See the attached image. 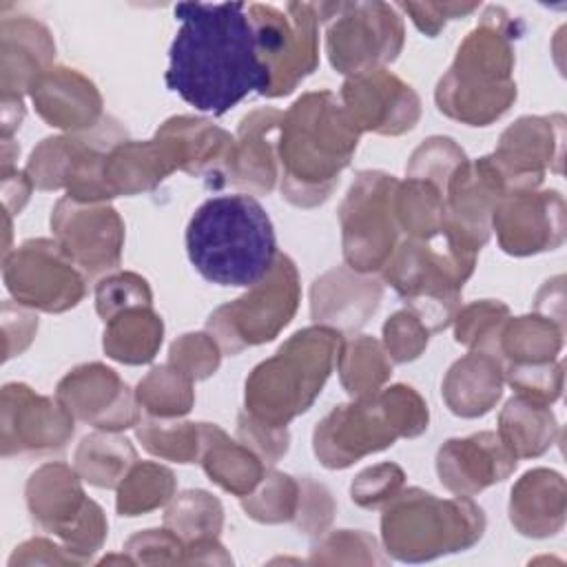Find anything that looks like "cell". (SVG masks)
I'll return each mask as SVG.
<instances>
[{
  "label": "cell",
  "instance_id": "cell-50",
  "mask_svg": "<svg viewBox=\"0 0 567 567\" xmlns=\"http://www.w3.org/2000/svg\"><path fill=\"white\" fill-rule=\"evenodd\" d=\"M379 399L401 439H414L427 430V421H430L427 403L412 385H405V383L390 385L379 392Z\"/></svg>",
  "mask_w": 567,
  "mask_h": 567
},
{
  "label": "cell",
  "instance_id": "cell-10",
  "mask_svg": "<svg viewBox=\"0 0 567 567\" xmlns=\"http://www.w3.org/2000/svg\"><path fill=\"white\" fill-rule=\"evenodd\" d=\"M75 467L44 463L27 481V507L33 523L55 534L75 556L89 563L106 540L109 523L102 507L91 501Z\"/></svg>",
  "mask_w": 567,
  "mask_h": 567
},
{
  "label": "cell",
  "instance_id": "cell-17",
  "mask_svg": "<svg viewBox=\"0 0 567 567\" xmlns=\"http://www.w3.org/2000/svg\"><path fill=\"white\" fill-rule=\"evenodd\" d=\"M498 246L514 257L538 255L563 246L567 206L558 190H514L498 199L492 213Z\"/></svg>",
  "mask_w": 567,
  "mask_h": 567
},
{
  "label": "cell",
  "instance_id": "cell-57",
  "mask_svg": "<svg viewBox=\"0 0 567 567\" xmlns=\"http://www.w3.org/2000/svg\"><path fill=\"white\" fill-rule=\"evenodd\" d=\"M31 188H33V184H31L27 171L2 173V199H4V208L9 215L22 210V206L29 202Z\"/></svg>",
  "mask_w": 567,
  "mask_h": 567
},
{
  "label": "cell",
  "instance_id": "cell-51",
  "mask_svg": "<svg viewBox=\"0 0 567 567\" xmlns=\"http://www.w3.org/2000/svg\"><path fill=\"white\" fill-rule=\"evenodd\" d=\"M427 341H430V330L408 308L394 312L383 323V348L388 357L396 363H408L419 359L421 352L427 348Z\"/></svg>",
  "mask_w": 567,
  "mask_h": 567
},
{
  "label": "cell",
  "instance_id": "cell-52",
  "mask_svg": "<svg viewBox=\"0 0 567 567\" xmlns=\"http://www.w3.org/2000/svg\"><path fill=\"white\" fill-rule=\"evenodd\" d=\"M334 498L330 489L310 476L299 478V505L295 514V525L306 536H323L334 516Z\"/></svg>",
  "mask_w": 567,
  "mask_h": 567
},
{
  "label": "cell",
  "instance_id": "cell-19",
  "mask_svg": "<svg viewBox=\"0 0 567 567\" xmlns=\"http://www.w3.org/2000/svg\"><path fill=\"white\" fill-rule=\"evenodd\" d=\"M55 399L73 419L104 432H122L140 423L135 392L104 363H82L69 370L55 388Z\"/></svg>",
  "mask_w": 567,
  "mask_h": 567
},
{
  "label": "cell",
  "instance_id": "cell-44",
  "mask_svg": "<svg viewBox=\"0 0 567 567\" xmlns=\"http://www.w3.org/2000/svg\"><path fill=\"white\" fill-rule=\"evenodd\" d=\"M465 159H467L465 151L452 137L434 135L414 148L405 166V175L412 179L430 182L445 197V186L450 177L456 173V168Z\"/></svg>",
  "mask_w": 567,
  "mask_h": 567
},
{
  "label": "cell",
  "instance_id": "cell-38",
  "mask_svg": "<svg viewBox=\"0 0 567 567\" xmlns=\"http://www.w3.org/2000/svg\"><path fill=\"white\" fill-rule=\"evenodd\" d=\"M221 525V503L204 489H186L173 496L164 514V527H168L184 545L204 538H217Z\"/></svg>",
  "mask_w": 567,
  "mask_h": 567
},
{
  "label": "cell",
  "instance_id": "cell-42",
  "mask_svg": "<svg viewBox=\"0 0 567 567\" xmlns=\"http://www.w3.org/2000/svg\"><path fill=\"white\" fill-rule=\"evenodd\" d=\"M80 146H82V133H66V135L42 140L33 148L24 168L33 188H40V190L64 188Z\"/></svg>",
  "mask_w": 567,
  "mask_h": 567
},
{
  "label": "cell",
  "instance_id": "cell-25",
  "mask_svg": "<svg viewBox=\"0 0 567 567\" xmlns=\"http://www.w3.org/2000/svg\"><path fill=\"white\" fill-rule=\"evenodd\" d=\"M281 117L284 113L277 109H257L239 122L228 184L248 190V195H268L275 188L279 157L270 135L281 126Z\"/></svg>",
  "mask_w": 567,
  "mask_h": 567
},
{
  "label": "cell",
  "instance_id": "cell-12",
  "mask_svg": "<svg viewBox=\"0 0 567 567\" xmlns=\"http://www.w3.org/2000/svg\"><path fill=\"white\" fill-rule=\"evenodd\" d=\"M399 179L383 171H361L339 206L346 266L370 275L381 270L399 246L394 190Z\"/></svg>",
  "mask_w": 567,
  "mask_h": 567
},
{
  "label": "cell",
  "instance_id": "cell-59",
  "mask_svg": "<svg viewBox=\"0 0 567 567\" xmlns=\"http://www.w3.org/2000/svg\"><path fill=\"white\" fill-rule=\"evenodd\" d=\"M22 120H24L22 97H2V140H9V135L20 128Z\"/></svg>",
  "mask_w": 567,
  "mask_h": 567
},
{
  "label": "cell",
  "instance_id": "cell-16",
  "mask_svg": "<svg viewBox=\"0 0 567 567\" xmlns=\"http://www.w3.org/2000/svg\"><path fill=\"white\" fill-rule=\"evenodd\" d=\"M489 157L509 193L538 188L547 171L563 173L565 117L560 113L518 117L503 131Z\"/></svg>",
  "mask_w": 567,
  "mask_h": 567
},
{
  "label": "cell",
  "instance_id": "cell-26",
  "mask_svg": "<svg viewBox=\"0 0 567 567\" xmlns=\"http://www.w3.org/2000/svg\"><path fill=\"white\" fill-rule=\"evenodd\" d=\"M567 485L563 474L536 467L525 472L509 494V520L527 538L556 536L565 525Z\"/></svg>",
  "mask_w": 567,
  "mask_h": 567
},
{
  "label": "cell",
  "instance_id": "cell-37",
  "mask_svg": "<svg viewBox=\"0 0 567 567\" xmlns=\"http://www.w3.org/2000/svg\"><path fill=\"white\" fill-rule=\"evenodd\" d=\"M175 474L166 465L137 461L117 485V514L140 516L153 512L175 496Z\"/></svg>",
  "mask_w": 567,
  "mask_h": 567
},
{
  "label": "cell",
  "instance_id": "cell-29",
  "mask_svg": "<svg viewBox=\"0 0 567 567\" xmlns=\"http://www.w3.org/2000/svg\"><path fill=\"white\" fill-rule=\"evenodd\" d=\"M175 171L171 155L155 137L146 142L122 140L106 153L102 164V177L111 199L153 190Z\"/></svg>",
  "mask_w": 567,
  "mask_h": 567
},
{
  "label": "cell",
  "instance_id": "cell-20",
  "mask_svg": "<svg viewBox=\"0 0 567 567\" xmlns=\"http://www.w3.org/2000/svg\"><path fill=\"white\" fill-rule=\"evenodd\" d=\"M339 100L359 131L379 135H403L421 117V100L414 89L388 69L348 75Z\"/></svg>",
  "mask_w": 567,
  "mask_h": 567
},
{
  "label": "cell",
  "instance_id": "cell-43",
  "mask_svg": "<svg viewBox=\"0 0 567 567\" xmlns=\"http://www.w3.org/2000/svg\"><path fill=\"white\" fill-rule=\"evenodd\" d=\"M509 317V308L498 299H481L458 308L454 317V339L470 350L494 354L501 326Z\"/></svg>",
  "mask_w": 567,
  "mask_h": 567
},
{
  "label": "cell",
  "instance_id": "cell-55",
  "mask_svg": "<svg viewBox=\"0 0 567 567\" xmlns=\"http://www.w3.org/2000/svg\"><path fill=\"white\" fill-rule=\"evenodd\" d=\"M399 9L412 18L421 33L434 38L450 20L478 11V2H401Z\"/></svg>",
  "mask_w": 567,
  "mask_h": 567
},
{
  "label": "cell",
  "instance_id": "cell-56",
  "mask_svg": "<svg viewBox=\"0 0 567 567\" xmlns=\"http://www.w3.org/2000/svg\"><path fill=\"white\" fill-rule=\"evenodd\" d=\"M82 565L84 560L80 556H75L66 545H58L49 538H31L27 543H22L20 547H16V551L9 558V565Z\"/></svg>",
  "mask_w": 567,
  "mask_h": 567
},
{
  "label": "cell",
  "instance_id": "cell-14",
  "mask_svg": "<svg viewBox=\"0 0 567 567\" xmlns=\"http://www.w3.org/2000/svg\"><path fill=\"white\" fill-rule=\"evenodd\" d=\"M53 239L86 277L113 272L122 264L124 221L106 202L62 197L51 213Z\"/></svg>",
  "mask_w": 567,
  "mask_h": 567
},
{
  "label": "cell",
  "instance_id": "cell-24",
  "mask_svg": "<svg viewBox=\"0 0 567 567\" xmlns=\"http://www.w3.org/2000/svg\"><path fill=\"white\" fill-rule=\"evenodd\" d=\"M383 286L379 279L337 266L315 279L310 288V315L315 323L343 332L359 330L379 308Z\"/></svg>",
  "mask_w": 567,
  "mask_h": 567
},
{
  "label": "cell",
  "instance_id": "cell-54",
  "mask_svg": "<svg viewBox=\"0 0 567 567\" xmlns=\"http://www.w3.org/2000/svg\"><path fill=\"white\" fill-rule=\"evenodd\" d=\"M133 563L173 565L184 563V543L168 529H144L131 536L124 545Z\"/></svg>",
  "mask_w": 567,
  "mask_h": 567
},
{
  "label": "cell",
  "instance_id": "cell-36",
  "mask_svg": "<svg viewBox=\"0 0 567 567\" xmlns=\"http://www.w3.org/2000/svg\"><path fill=\"white\" fill-rule=\"evenodd\" d=\"M394 215L399 230L408 235L405 239H436L443 233L445 197L430 182L408 177L396 184Z\"/></svg>",
  "mask_w": 567,
  "mask_h": 567
},
{
  "label": "cell",
  "instance_id": "cell-32",
  "mask_svg": "<svg viewBox=\"0 0 567 567\" xmlns=\"http://www.w3.org/2000/svg\"><path fill=\"white\" fill-rule=\"evenodd\" d=\"M106 357L126 365L151 363L164 339V321L153 306H133L104 321Z\"/></svg>",
  "mask_w": 567,
  "mask_h": 567
},
{
  "label": "cell",
  "instance_id": "cell-39",
  "mask_svg": "<svg viewBox=\"0 0 567 567\" xmlns=\"http://www.w3.org/2000/svg\"><path fill=\"white\" fill-rule=\"evenodd\" d=\"M193 383V379L171 363L157 365L137 383L135 399L153 419H179L188 414L195 403Z\"/></svg>",
  "mask_w": 567,
  "mask_h": 567
},
{
  "label": "cell",
  "instance_id": "cell-4",
  "mask_svg": "<svg viewBox=\"0 0 567 567\" xmlns=\"http://www.w3.org/2000/svg\"><path fill=\"white\" fill-rule=\"evenodd\" d=\"M518 33V20L503 7H487L436 84L434 100L439 111L470 126H487L507 113L516 100L512 71Z\"/></svg>",
  "mask_w": 567,
  "mask_h": 567
},
{
  "label": "cell",
  "instance_id": "cell-49",
  "mask_svg": "<svg viewBox=\"0 0 567 567\" xmlns=\"http://www.w3.org/2000/svg\"><path fill=\"white\" fill-rule=\"evenodd\" d=\"M405 487V472L396 463H379L359 472L350 485V496L359 507H385Z\"/></svg>",
  "mask_w": 567,
  "mask_h": 567
},
{
  "label": "cell",
  "instance_id": "cell-35",
  "mask_svg": "<svg viewBox=\"0 0 567 567\" xmlns=\"http://www.w3.org/2000/svg\"><path fill=\"white\" fill-rule=\"evenodd\" d=\"M135 463L137 452L131 445V441L120 436L117 432L104 430L84 436L73 458V467L80 474V478L102 489L117 487Z\"/></svg>",
  "mask_w": 567,
  "mask_h": 567
},
{
  "label": "cell",
  "instance_id": "cell-15",
  "mask_svg": "<svg viewBox=\"0 0 567 567\" xmlns=\"http://www.w3.org/2000/svg\"><path fill=\"white\" fill-rule=\"evenodd\" d=\"M401 439L379 394L334 405L312 432V450L328 470H343Z\"/></svg>",
  "mask_w": 567,
  "mask_h": 567
},
{
  "label": "cell",
  "instance_id": "cell-27",
  "mask_svg": "<svg viewBox=\"0 0 567 567\" xmlns=\"http://www.w3.org/2000/svg\"><path fill=\"white\" fill-rule=\"evenodd\" d=\"M2 35V97H22L35 80L51 69L55 42L49 29L29 18H4Z\"/></svg>",
  "mask_w": 567,
  "mask_h": 567
},
{
  "label": "cell",
  "instance_id": "cell-47",
  "mask_svg": "<svg viewBox=\"0 0 567 567\" xmlns=\"http://www.w3.org/2000/svg\"><path fill=\"white\" fill-rule=\"evenodd\" d=\"M308 563H385V558L363 529H337L315 545Z\"/></svg>",
  "mask_w": 567,
  "mask_h": 567
},
{
  "label": "cell",
  "instance_id": "cell-2",
  "mask_svg": "<svg viewBox=\"0 0 567 567\" xmlns=\"http://www.w3.org/2000/svg\"><path fill=\"white\" fill-rule=\"evenodd\" d=\"M361 131L332 91L303 93L281 117L277 157L281 197L299 208L323 204L350 164Z\"/></svg>",
  "mask_w": 567,
  "mask_h": 567
},
{
  "label": "cell",
  "instance_id": "cell-53",
  "mask_svg": "<svg viewBox=\"0 0 567 567\" xmlns=\"http://www.w3.org/2000/svg\"><path fill=\"white\" fill-rule=\"evenodd\" d=\"M237 439L250 447L266 465H275L290 445V434L286 427L268 425L246 410H241L237 416Z\"/></svg>",
  "mask_w": 567,
  "mask_h": 567
},
{
  "label": "cell",
  "instance_id": "cell-28",
  "mask_svg": "<svg viewBox=\"0 0 567 567\" xmlns=\"http://www.w3.org/2000/svg\"><path fill=\"white\" fill-rule=\"evenodd\" d=\"M505 365L485 350H470L454 361L443 379V401L452 414L476 419L487 414L503 396Z\"/></svg>",
  "mask_w": 567,
  "mask_h": 567
},
{
  "label": "cell",
  "instance_id": "cell-41",
  "mask_svg": "<svg viewBox=\"0 0 567 567\" xmlns=\"http://www.w3.org/2000/svg\"><path fill=\"white\" fill-rule=\"evenodd\" d=\"M299 505V478L281 472H266L259 485L241 496V507L246 516L257 523L277 525L295 520Z\"/></svg>",
  "mask_w": 567,
  "mask_h": 567
},
{
  "label": "cell",
  "instance_id": "cell-6",
  "mask_svg": "<svg viewBox=\"0 0 567 567\" xmlns=\"http://www.w3.org/2000/svg\"><path fill=\"white\" fill-rule=\"evenodd\" d=\"M483 532L485 514L470 496L439 498L421 487H403L381 516V538L388 554L405 563L470 549Z\"/></svg>",
  "mask_w": 567,
  "mask_h": 567
},
{
  "label": "cell",
  "instance_id": "cell-21",
  "mask_svg": "<svg viewBox=\"0 0 567 567\" xmlns=\"http://www.w3.org/2000/svg\"><path fill=\"white\" fill-rule=\"evenodd\" d=\"M155 140L162 142L177 171L199 177L213 188L228 184L235 137L224 128L202 117L175 115L155 131Z\"/></svg>",
  "mask_w": 567,
  "mask_h": 567
},
{
  "label": "cell",
  "instance_id": "cell-11",
  "mask_svg": "<svg viewBox=\"0 0 567 567\" xmlns=\"http://www.w3.org/2000/svg\"><path fill=\"white\" fill-rule=\"evenodd\" d=\"M259 58L270 73L266 97H281L297 89L319 64V13L317 2H288L284 9L272 4H248Z\"/></svg>",
  "mask_w": 567,
  "mask_h": 567
},
{
  "label": "cell",
  "instance_id": "cell-31",
  "mask_svg": "<svg viewBox=\"0 0 567 567\" xmlns=\"http://www.w3.org/2000/svg\"><path fill=\"white\" fill-rule=\"evenodd\" d=\"M498 436L516 458H536L558 441L560 425L547 403L516 394L498 414Z\"/></svg>",
  "mask_w": 567,
  "mask_h": 567
},
{
  "label": "cell",
  "instance_id": "cell-22",
  "mask_svg": "<svg viewBox=\"0 0 567 567\" xmlns=\"http://www.w3.org/2000/svg\"><path fill=\"white\" fill-rule=\"evenodd\" d=\"M518 458L501 441L498 432H476L450 439L436 452L441 485L454 496H474L485 487L509 478Z\"/></svg>",
  "mask_w": 567,
  "mask_h": 567
},
{
  "label": "cell",
  "instance_id": "cell-45",
  "mask_svg": "<svg viewBox=\"0 0 567 567\" xmlns=\"http://www.w3.org/2000/svg\"><path fill=\"white\" fill-rule=\"evenodd\" d=\"M221 361L219 343L204 332H186L171 343L168 363L193 381L208 379L217 372Z\"/></svg>",
  "mask_w": 567,
  "mask_h": 567
},
{
  "label": "cell",
  "instance_id": "cell-48",
  "mask_svg": "<svg viewBox=\"0 0 567 567\" xmlns=\"http://www.w3.org/2000/svg\"><path fill=\"white\" fill-rule=\"evenodd\" d=\"M563 361L545 363H520L505 365V381L516 390V394L529 396L534 401L551 405L563 392Z\"/></svg>",
  "mask_w": 567,
  "mask_h": 567
},
{
  "label": "cell",
  "instance_id": "cell-3",
  "mask_svg": "<svg viewBox=\"0 0 567 567\" xmlns=\"http://www.w3.org/2000/svg\"><path fill=\"white\" fill-rule=\"evenodd\" d=\"M186 252L206 281L235 288L261 281L279 255L270 217L244 193L210 197L193 213Z\"/></svg>",
  "mask_w": 567,
  "mask_h": 567
},
{
  "label": "cell",
  "instance_id": "cell-13",
  "mask_svg": "<svg viewBox=\"0 0 567 567\" xmlns=\"http://www.w3.org/2000/svg\"><path fill=\"white\" fill-rule=\"evenodd\" d=\"M2 275L13 299L31 310L66 312L84 292V272L55 239H29L2 259Z\"/></svg>",
  "mask_w": 567,
  "mask_h": 567
},
{
  "label": "cell",
  "instance_id": "cell-7",
  "mask_svg": "<svg viewBox=\"0 0 567 567\" xmlns=\"http://www.w3.org/2000/svg\"><path fill=\"white\" fill-rule=\"evenodd\" d=\"M476 257L454 250L443 235L430 241L403 239L381 268L390 284L430 332L445 330L458 308L463 284L474 272Z\"/></svg>",
  "mask_w": 567,
  "mask_h": 567
},
{
  "label": "cell",
  "instance_id": "cell-40",
  "mask_svg": "<svg viewBox=\"0 0 567 567\" xmlns=\"http://www.w3.org/2000/svg\"><path fill=\"white\" fill-rule=\"evenodd\" d=\"M137 441L146 452L173 463H195L202 450L199 423L177 419H148L137 423Z\"/></svg>",
  "mask_w": 567,
  "mask_h": 567
},
{
  "label": "cell",
  "instance_id": "cell-58",
  "mask_svg": "<svg viewBox=\"0 0 567 567\" xmlns=\"http://www.w3.org/2000/svg\"><path fill=\"white\" fill-rule=\"evenodd\" d=\"M551 308H556V315L563 317L565 315V277L558 275L554 279H547L543 284V288L536 295V312L543 317L554 319ZM556 321V319H554ZM558 323V321H556Z\"/></svg>",
  "mask_w": 567,
  "mask_h": 567
},
{
  "label": "cell",
  "instance_id": "cell-46",
  "mask_svg": "<svg viewBox=\"0 0 567 567\" xmlns=\"http://www.w3.org/2000/svg\"><path fill=\"white\" fill-rule=\"evenodd\" d=\"M133 306H153V292L144 277L137 272H115L97 281L95 310L104 321Z\"/></svg>",
  "mask_w": 567,
  "mask_h": 567
},
{
  "label": "cell",
  "instance_id": "cell-33",
  "mask_svg": "<svg viewBox=\"0 0 567 567\" xmlns=\"http://www.w3.org/2000/svg\"><path fill=\"white\" fill-rule=\"evenodd\" d=\"M565 326L538 312L523 317H507L496 337L494 354L503 365L545 363L554 361L563 348Z\"/></svg>",
  "mask_w": 567,
  "mask_h": 567
},
{
  "label": "cell",
  "instance_id": "cell-9",
  "mask_svg": "<svg viewBox=\"0 0 567 567\" xmlns=\"http://www.w3.org/2000/svg\"><path fill=\"white\" fill-rule=\"evenodd\" d=\"M326 31V51L332 69L354 75L370 69H385L394 62L405 42L403 20L385 2H317Z\"/></svg>",
  "mask_w": 567,
  "mask_h": 567
},
{
  "label": "cell",
  "instance_id": "cell-8",
  "mask_svg": "<svg viewBox=\"0 0 567 567\" xmlns=\"http://www.w3.org/2000/svg\"><path fill=\"white\" fill-rule=\"evenodd\" d=\"M301 299L295 261L279 252L268 275L239 299L219 306L206 321V332L221 352L239 354L250 346L272 341L295 317Z\"/></svg>",
  "mask_w": 567,
  "mask_h": 567
},
{
  "label": "cell",
  "instance_id": "cell-23",
  "mask_svg": "<svg viewBox=\"0 0 567 567\" xmlns=\"http://www.w3.org/2000/svg\"><path fill=\"white\" fill-rule=\"evenodd\" d=\"M38 115L66 133H86L102 120V95L78 69L51 66L29 91Z\"/></svg>",
  "mask_w": 567,
  "mask_h": 567
},
{
  "label": "cell",
  "instance_id": "cell-1",
  "mask_svg": "<svg viewBox=\"0 0 567 567\" xmlns=\"http://www.w3.org/2000/svg\"><path fill=\"white\" fill-rule=\"evenodd\" d=\"M182 22L168 49L166 86L202 113L224 115L250 93L268 95L246 2H179Z\"/></svg>",
  "mask_w": 567,
  "mask_h": 567
},
{
  "label": "cell",
  "instance_id": "cell-30",
  "mask_svg": "<svg viewBox=\"0 0 567 567\" xmlns=\"http://www.w3.org/2000/svg\"><path fill=\"white\" fill-rule=\"evenodd\" d=\"M199 463L206 476L239 498L250 494L264 478L266 463L241 441H233L219 425L199 423Z\"/></svg>",
  "mask_w": 567,
  "mask_h": 567
},
{
  "label": "cell",
  "instance_id": "cell-18",
  "mask_svg": "<svg viewBox=\"0 0 567 567\" xmlns=\"http://www.w3.org/2000/svg\"><path fill=\"white\" fill-rule=\"evenodd\" d=\"M0 412L2 456L62 450L75 430L73 414L58 399L35 394L24 383L2 388Z\"/></svg>",
  "mask_w": 567,
  "mask_h": 567
},
{
  "label": "cell",
  "instance_id": "cell-5",
  "mask_svg": "<svg viewBox=\"0 0 567 567\" xmlns=\"http://www.w3.org/2000/svg\"><path fill=\"white\" fill-rule=\"evenodd\" d=\"M341 337L321 323L295 332L248 374L244 410L268 425L286 427L321 394L337 363Z\"/></svg>",
  "mask_w": 567,
  "mask_h": 567
},
{
  "label": "cell",
  "instance_id": "cell-34",
  "mask_svg": "<svg viewBox=\"0 0 567 567\" xmlns=\"http://www.w3.org/2000/svg\"><path fill=\"white\" fill-rule=\"evenodd\" d=\"M337 370L343 390L352 401L377 396L392 374V359L381 341L370 334H357L341 341L337 352Z\"/></svg>",
  "mask_w": 567,
  "mask_h": 567
}]
</instances>
